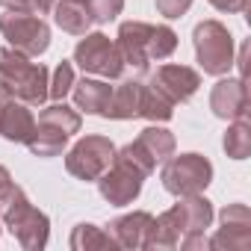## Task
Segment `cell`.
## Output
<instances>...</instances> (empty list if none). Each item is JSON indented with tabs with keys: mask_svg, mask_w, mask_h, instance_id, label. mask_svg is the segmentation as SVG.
<instances>
[{
	"mask_svg": "<svg viewBox=\"0 0 251 251\" xmlns=\"http://www.w3.org/2000/svg\"><path fill=\"white\" fill-rule=\"evenodd\" d=\"M118 50L124 65L145 71L154 59H166L177 48V33L166 24H145V21H124L118 30Z\"/></svg>",
	"mask_w": 251,
	"mask_h": 251,
	"instance_id": "cell-1",
	"label": "cell"
},
{
	"mask_svg": "<svg viewBox=\"0 0 251 251\" xmlns=\"http://www.w3.org/2000/svg\"><path fill=\"white\" fill-rule=\"evenodd\" d=\"M50 86V71L45 65L30 62V56L15 48H0V100H24L45 103Z\"/></svg>",
	"mask_w": 251,
	"mask_h": 251,
	"instance_id": "cell-2",
	"label": "cell"
},
{
	"mask_svg": "<svg viewBox=\"0 0 251 251\" xmlns=\"http://www.w3.org/2000/svg\"><path fill=\"white\" fill-rule=\"evenodd\" d=\"M80 130V112L65 103H50L39 112L36 130L27 142V148L36 157H56L65 151L68 139Z\"/></svg>",
	"mask_w": 251,
	"mask_h": 251,
	"instance_id": "cell-3",
	"label": "cell"
},
{
	"mask_svg": "<svg viewBox=\"0 0 251 251\" xmlns=\"http://www.w3.org/2000/svg\"><path fill=\"white\" fill-rule=\"evenodd\" d=\"M0 210H3V225L9 227V233H12L24 248H30V251L45 248L48 233H50V222H48V216H45L42 210H36V207L30 204V198L24 195L21 186H15L12 198L0 207Z\"/></svg>",
	"mask_w": 251,
	"mask_h": 251,
	"instance_id": "cell-4",
	"label": "cell"
},
{
	"mask_svg": "<svg viewBox=\"0 0 251 251\" xmlns=\"http://www.w3.org/2000/svg\"><path fill=\"white\" fill-rule=\"evenodd\" d=\"M195 42V56L204 74L222 77L233 68V36L222 21H201L192 33Z\"/></svg>",
	"mask_w": 251,
	"mask_h": 251,
	"instance_id": "cell-5",
	"label": "cell"
},
{
	"mask_svg": "<svg viewBox=\"0 0 251 251\" xmlns=\"http://www.w3.org/2000/svg\"><path fill=\"white\" fill-rule=\"evenodd\" d=\"M160 180H163L166 192H172L175 198L198 195L213 180V163L201 154H180V157L172 154L160 172Z\"/></svg>",
	"mask_w": 251,
	"mask_h": 251,
	"instance_id": "cell-6",
	"label": "cell"
},
{
	"mask_svg": "<svg viewBox=\"0 0 251 251\" xmlns=\"http://www.w3.org/2000/svg\"><path fill=\"white\" fill-rule=\"evenodd\" d=\"M0 33L9 42V48L24 56H42L50 45V27L36 12L6 9V15H0Z\"/></svg>",
	"mask_w": 251,
	"mask_h": 251,
	"instance_id": "cell-7",
	"label": "cell"
},
{
	"mask_svg": "<svg viewBox=\"0 0 251 251\" xmlns=\"http://www.w3.org/2000/svg\"><path fill=\"white\" fill-rule=\"evenodd\" d=\"M74 62L86 74H98L103 80H115L124 71V59L115 42H109L103 33H83V39L74 48Z\"/></svg>",
	"mask_w": 251,
	"mask_h": 251,
	"instance_id": "cell-8",
	"label": "cell"
},
{
	"mask_svg": "<svg viewBox=\"0 0 251 251\" xmlns=\"http://www.w3.org/2000/svg\"><path fill=\"white\" fill-rule=\"evenodd\" d=\"M112 157H115V145L106 136H86L68 151L65 169H68V175H74L80 180H98L112 166Z\"/></svg>",
	"mask_w": 251,
	"mask_h": 251,
	"instance_id": "cell-9",
	"label": "cell"
},
{
	"mask_svg": "<svg viewBox=\"0 0 251 251\" xmlns=\"http://www.w3.org/2000/svg\"><path fill=\"white\" fill-rule=\"evenodd\" d=\"M219 222L222 227L210 236V248H225V251L251 248V210L245 204H227Z\"/></svg>",
	"mask_w": 251,
	"mask_h": 251,
	"instance_id": "cell-10",
	"label": "cell"
},
{
	"mask_svg": "<svg viewBox=\"0 0 251 251\" xmlns=\"http://www.w3.org/2000/svg\"><path fill=\"white\" fill-rule=\"evenodd\" d=\"M142 180H145V177H142L136 169H130L127 163H121V160L112 157V166L98 177V189H100V195H103L109 204L127 207V204L142 192Z\"/></svg>",
	"mask_w": 251,
	"mask_h": 251,
	"instance_id": "cell-11",
	"label": "cell"
},
{
	"mask_svg": "<svg viewBox=\"0 0 251 251\" xmlns=\"http://www.w3.org/2000/svg\"><path fill=\"white\" fill-rule=\"evenodd\" d=\"M148 83H151L163 98H169L172 103H183V100H189V98L198 92L201 74H198L195 68H189V65H160L157 74H154Z\"/></svg>",
	"mask_w": 251,
	"mask_h": 251,
	"instance_id": "cell-12",
	"label": "cell"
},
{
	"mask_svg": "<svg viewBox=\"0 0 251 251\" xmlns=\"http://www.w3.org/2000/svg\"><path fill=\"white\" fill-rule=\"evenodd\" d=\"M210 109L213 115L219 118H245L248 115V89H245V80L242 77H227V80H219L210 92Z\"/></svg>",
	"mask_w": 251,
	"mask_h": 251,
	"instance_id": "cell-13",
	"label": "cell"
},
{
	"mask_svg": "<svg viewBox=\"0 0 251 251\" xmlns=\"http://www.w3.org/2000/svg\"><path fill=\"white\" fill-rule=\"evenodd\" d=\"M151 227H154V216L145 210H133L127 216H118L109 222V236L115 239V245L121 248H148L151 239Z\"/></svg>",
	"mask_w": 251,
	"mask_h": 251,
	"instance_id": "cell-14",
	"label": "cell"
},
{
	"mask_svg": "<svg viewBox=\"0 0 251 251\" xmlns=\"http://www.w3.org/2000/svg\"><path fill=\"white\" fill-rule=\"evenodd\" d=\"M36 130V115L30 112V106L24 100H6L0 106V136H6L9 142H21L27 145L30 136Z\"/></svg>",
	"mask_w": 251,
	"mask_h": 251,
	"instance_id": "cell-15",
	"label": "cell"
},
{
	"mask_svg": "<svg viewBox=\"0 0 251 251\" xmlns=\"http://www.w3.org/2000/svg\"><path fill=\"white\" fill-rule=\"evenodd\" d=\"M142 80H124L121 86L112 89L109 103L103 118H118V121H127V118H139L142 109Z\"/></svg>",
	"mask_w": 251,
	"mask_h": 251,
	"instance_id": "cell-16",
	"label": "cell"
},
{
	"mask_svg": "<svg viewBox=\"0 0 251 251\" xmlns=\"http://www.w3.org/2000/svg\"><path fill=\"white\" fill-rule=\"evenodd\" d=\"M71 95H74L77 109H83V112H89V115H100V118H103L106 103H109V95H112V86H109V83H103V80H89V77H83L80 83L74 80Z\"/></svg>",
	"mask_w": 251,
	"mask_h": 251,
	"instance_id": "cell-17",
	"label": "cell"
},
{
	"mask_svg": "<svg viewBox=\"0 0 251 251\" xmlns=\"http://www.w3.org/2000/svg\"><path fill=\"white\" fill-rule=\"evenodd\" d=\"M53 21H56V27H62L65 33H74V36H83L92 27L86 0H59L53 6Z\"/></svg>",
	"mask_w": 251,
	"mask_h": 251,
	"instance_id": "cell-18",
	"label": "cell"
},
{
	"mask_svg": "<svg viewBox=\"0 0 251 251\" xmlns=\"http://www.w3.org/2000/svg\"><path fill=\"white\" fill-rule=\"evenodd\" d=\"M136 142L145 148V154L154 160V163H166L172 154H175V136L166 130V127H145Z\"/></svg>",
	"mask_w": 251,
	"mask_h": 251,
	"instance_id": "cell-19",
	"label": "cell"
},
{
	"mask_svg": "<svg viewBox=\"0 0 251 251\" xmlns=\"http://www.w3.org/2000/svg\"><path fill=\"white\" fill-rule=\"evenodd\" d=\"M222 145H225V154L230 160H245L251 154V127H248L245 118H233V124L227 127Z\"/></svg>",
	"mask_w": 251,
	"mask_h": 251,
	"instance_id": "cell-20",
	"label": "cell"
},
{
	"mask_svg": "<svg viewBox=\"0 0 251 251\" xmlns=\"http://www.w3.org/2000/svg\"><path fill=\"white\" fill-rule=\"evenodd\" d=\"M71 248L74 251H92V248H115V239L100 230L98 225H77L74 233H71Z\"/></svg>",
	"mask_w": 251,
	"mask_h": 251,
	"instance_id": "cell-21",
	"label": "cell"
},
{
	"mask_svg": "<svg viewBox=\"0 0 251 251\" xmlns=\"http://www.w3.org/2000/svg\"><path fill=\"white\" fill-rule=\"evenodd\" d=\"M175 112V103L169 98H163L151 83L142 86V109H139V118H151V121H169Z\"/></svg>",
	"mask_w": 251,
	"mask_h": 251,
	"instance_id": "cell-22",
	"label": "cell"
},
{
	"mask_svg": "<svg viewBox=\"0 0 251 251\" xmlns=\"http://www.w3.org/2000/svg\"><path fill=\"white\" fill-rule=\"evenodd\" d=\"M71 86H74V65H71V62H59L56 71H53V80H50V86H48V98L62 100V98L71 92Z\"/></svg>",
	"mask_w": 251,
	"mask_h": 251,
	"instance_id": "cell-23",
	"label": "cell"
},
{
	"mask_svg": "<svg viewBox=\"0 0 251 251\" xmlns=\"http://www.w3.org/2000/svg\"><path fill=\"white\" fill-rule=\"evenodd\" d=\"M86 9L92 15V24H106L115 15H121L124 0H86Z\"/></svg>",
	"mask_w": 251,
	"mask_h": 251,
	"instance_id": "cell-24",
	"label": "cell"
},
{
	"mask_svg": "<svg viewBox=\"0 0 251 251\" xmlns=\"http://www.w3.org/2000/svg\"><path fill=\"white\" fill-rule=\"evenodd\" d=\"M0 6L6 9H21V12H36V15H45L53 9V0H0Z\"/></svg>",
	"mask_w": 251,
	"mask_h": 251,
	"instance_id": "cell-25",
	"label": "cell"
},
{
	"mask_svg": "<svg viewBox=\"0 0 251 251\" xmlns=\"http://www.w3.org/2000/svg\"><path fill=\"white\" fill-rule=\"evenodd\" d=\"M154 6L163 18H180L183 12H189L192 0H154Z\"/></svg>",
	"mask_w": 251,
	"mask_h": 251,
	"instance_id": "cell-26",
	"label": "cell"
},
{
	"mask_svg": "<svg viewBox=\"0 0 251 251\" xmlns=\"http://www.w3.org/2000/svg\"><path fill=\"white\" fill-rule=\"evenodd\" d=\"M15 186H18V183L12 180V175H9V172H6L3 166H0V207H3V204H6V201L12 198Z\"/></svg>",
	"mask_w": 251,
	"mask_h": 251,
	"instance_id": "cell-27",
	"label": "cell"
},
{
	"mask_svg": "<svg viewBox=\"0 0 251 251\" xmlns=\"http://www.w3.org/2000/svg\"><path fill=\"white\" fill-rule=\"evenodd\" d=\"M210 3L219 12H227V15H239V12L248 9V0H210Z\"/></svg>",
	"mask_w": 251,
	"mask_h": 251,
	"instance_id": "cell-28",
	"label": "cell"
},
{
	"mask_svg": "<svg viewBox=\"0 0 251 251\" xmlns=\"http://www.w3.org/2000/svg\"><path fill=\"white\" fill-rule=\"evenodd\" d=\"M0 106H3V100H0Z\"/></svg>",
	"mask_w": 251,
	"mask_h": 251,
	"instance_id": "cell-29",
	"label": "cell"
}]
</instances>
